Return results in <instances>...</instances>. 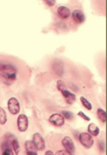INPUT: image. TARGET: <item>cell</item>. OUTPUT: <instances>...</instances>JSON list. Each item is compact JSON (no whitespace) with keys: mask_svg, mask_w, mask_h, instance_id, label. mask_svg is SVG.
<instances>
[{"mask_svg":"<svg viewBox=\"0 0 107 155\" xmlns=\"http://www.w3.org/2000/svg\"><path fill=\"white\" fill-rule=\"evenodd\" d=\"M17 70L10 63L0 62V78L7 83H12L16 79Z\"/></svg>","mask_w":107,"mask_h":155,"instance_id":"1","label":"cell"},{"mask_svg":"<svg viewBox=\"0 0 107 155\" xmlns=\"http://www.w3.org/2000/svg\"><path fill=\"white\" fill-rule=\"evenodd\" d=\"M79 139L81 144L87 149L91 148L94 144L92 136L88 133H81L79 135Z\"/></svg>","mask_w":107,"mask_h":155,"instance_id":"2","label":"cell"},{"mask_svg":"<svg viewBox=\"0 0 107 155\" xmlns=\"http://www.w3.org/2000/svg\"><path fill=\"white\" fill-rule=\"evenodd\" d=\"M8 109L13 115L18 114L20 111V105L19 101L15 97L10 98L8 102Z\"/></svg>","mask_w":107,"mask_h":155,"instance_id":"3","label":"cell"},{"mask_svg":"<svg viewBox=\"0 0 107 155\" xmlns=\"http://www.w3.org/2000/svg\"><path fill=\"white\" fill-rule=\"evenodd\" d=\"M29 126V120L27 116L21 114L17 118V127L20 132H24Z\"/></svg>","mask_w":107,"mask_h":155,"instance_id":"4","label":"cell"},{"mask_svg":"<svg viewBox=\"0 0 107 155\" xmlns=\"http://www.w3.org/2000/svg\"><path fill=\"white\" fill-rule=\"evenodd\" d=\"M32 142L39 151H43L45 148V141L40 133H36L33 136Z\"/></svg>","mask_w":107,"mask_h":155,"instance_id":"5","label":"cell"},{"mask_svg":"<svg viewBox=\"0 0 107 155\" xmlns=\"http://www.w3.org/2000/svg\"><path fill=\"white\" fill-rule=\"evenodd\" d=\"M49 121L55 126L61 127L65 124V118L60 114L54 113L50 116Z\"/></svg>","mask_w":107,"mask_h":155,"instance_id":"6","label":"cell"},{"mask_svg":"<svg viewBox=\"0 0 107 155\" xmlns=\"http://www.w3.org/2000/svg\"><path fill=\"white\" fill-rule=\"evenodd\" d=\"M62 144L67 151H69L71 153L74 152L76 149L75 146L74 142L71 137L69 136L64 137L62 140Z\"/></svg>","mask_w":107,"mask_h":155,"instance_id":"7","label":"cell"},{"mask_svg":"<svg viewBox=\"0 0 107 155\" xmlns=\"http://www.w3.org/2000/svg\"><path fill=\"white\" fill-rule=\"evenodd\" d=\"M61 92L62 93L63 96L68 104L70 105L73 104L76 100V95L74 93L70 92L69 90H67V88L62 90Z\"/></svg>","mask_w":107,"mask_h":155,"instance_id":"8","label":"cell"},{"mask_svg":"<svg viewBox=\"0 0 107 155\" xmlns=\"http://www.w3.org/2000/svg\"><path fill=\"white\" fill-rule=\"evenodd\" d=\"M72 17L75 22L77 24H82L85 20V16L82 11L75 10L72 13Z\"/></svg>","mask_w":107,"mask_h":155,"instance_id":"9","label":"cell"},{"mask_svg":"<svg viewBox=\"0 0 107 155\" xmlns=\"http://www.w3.org/2000/svg\"><path fill=\"white\" fill-rule=\"evenodd\" d=\"M25 145L27 155H38V150L32 141H26Z\"/></svg>","mask_w":107,"mask_h":155,"instance_id":"10","label":"cell"},{"mask_svg":"<svg viewBox=\"0 0 107 155\" xmlns=\"http://www.w3.org/2000/svg\"><path fill=\"white\" fill-rule=\"evenodd\" d=\"M58 14L61 18L63 19L67 18L71 15V11L68 7L66 6H60L57 10Z\"/></svg>","mask_w":107,"mask_h":155,"instance_id":"11","label":"cell"},{"mask_svg":"<svg viewBox=\"0 0 107 155\" xmlns=\"http://www.w3.org/2000/svg\"><path fill=\"white\" fill-rule=\"evenodd\" d=\"M54 72L59 76H62L64 72V65L61 60L56 61L53 64Z\"/></svg>","mask_w":107,"mask_h":155,"instance_id":"12","label":"cell"},{"mask_svg":"<svg viewBox=\"0 0 107 155\" xmlns=\"http://www.w3.org/2000/svg\"><path fill=\"white\" fill-rule=\"evenodd\" d=\"M88 131L90 135L96 137L99 135L100 129L97 125L94 123H90L88 126Z\"/></svg>","mask_w":107,"mask_h":155,"instance_id":"13","label":"cell"},{"mask_svg":"<svg viewBox=\"0 0 107 155\" xmlns=\"http://www.w3.org/2000/svg\"><path fill=\"white\" fill-rule=\"evenodd\" d=\"M97 114L100 120L103 123L106 122V113L105 110L99 108L97 109Z\"/></svg>","mask_w":107,"mask_h":155,"instance_id":"14","label":"cell"},{"mask_svg":"<svg viewBox=\"0 0 107 155\" xmlns=\"http://www.w3.org/2000/svg\"><path fill=\"white\" fill-rule=\"evenodd\" d=\"M7 121V116L5 110L0 107V124L5 125Z\"/></svg>","mask_w":107,"mask_h":155,"instance_id":"15","label":"cell"},{"mask_svg":"<svg viewBox=\"0 0 107 155\" xmlns=\"http://www.w3.org/2000/svg\"><path fill=\"white\" fill-rule=\"evenodd\" d=\"M11 144L15 154L16 155H19L20 151V146L18 140L17 139H13L12 141H11Z\"/></svg>","mask_w":107,"mask_h":155,"instance_id":"16","label":"cell"},{"mask_svg":"<svg viewBox=\"0 0 107 155\" xmlns=\"http://www.w3.org/2000/svg\"><path fill=\"white\" fill-rule=\"evenodd\" d=\"M80 101L83 105L86 108L87 110H91L92 109V105L91 103L84 96H81L80 97Z\"/></svg>","mask_w":107,"mask_h":155,"instance_id":"17","label":"cell"},{"mask_svg":"<svg viewBox=\"0 0 107 155\" xmlns=\"http://www.w3.org/2000/svg\"><path fill=\"white\" fill-rule=\"evenodd\" d=\"M63 116L64 118L67 119L68 120H72L74 118V114L72 112L69 111H62Z\"/></svg>","mask_w":107,"mask_h":155,"instance_id":"18","label":"cell"},{"mask_svg":"<svg viewBox=\"0 0 107 155\" xmlns=\"http://www.w3.org/2000/svg\"><path fill=\"white\" fill-rule=\"evenodd\" d=\"M57 88L58 90L61 92L62 90L66 89L67 86H66V84L65 83V82L63 81L62 80H58L57 82Z\"/></svg>","mask_w":107,"mask_h":155,"instance_id":"19","label":"cell"},{"mask_svg":"<svg viewBox=\"0 0 107 155\" xmlns=\"http://www.w3.org/2000/svg\"><path fill=\"white\" fill-rule=\"evenodd\" d=\"M54 155H72V153H70L66 150H61L57 151Z\"/></svg>","mask_w":107,"mask_h":155,"instance_id":"20","label":"cell"},{"mask_svg":"<svg viewBox=\"0 0 107 155\" xmlns=\"http://www.w3.org/2000/svg\"><path fill=\"white\" fill-rule=\"evenodd\" d=\"M78 115L79 116L81 117L83 119L87 121H90L91 120V118L81 111H79L78 113Z\"/></svg>","mask_w":107,"mask_h":155,"instance_id":"21","label":"cell"},{"mask_svg":"<svg viewBox=\"0 0 107 155\" xmlns=\"http://www.w3.org/2000/svg\"><path fill=\"white\" fill-rule=\"evenodd\" d=\"M2 155H14V153L10 148H7L5 149Z\"/></svg>","mask_w":107,"mask_h":155,"instance_id":"22","label":"cell"},{"mask_svg":"<svg viewBox=\"0 0 107 155\" xmlns=\"http://www.w3.org/2000/svg\"><path fill=\"white\" fill-rule=\"evenodd\" d=\"M45 2L48 6L53 7L55 4L56 1L55 0H46L45 1Z\"/></svg>","mask_w":107,"mask_h":155,"instance_id":"23","label":"cell"},{"mask_svg":"<svg viewBox=\"0 0 107 155\" xmlns=\"http://www.w3.org/2000/svg\"><path fill=\"white\" fill-rule=\"evenodd\" d=\"M99 145H100V150H101L102 151H105V146L104 143V142H101V143L99 144Z\"/></svg>","mask_w":107,"mask_h":155,"instance_id":"24","label":"cell"},{"mask_svg":"<svg viewBox=\"0 0 107 155\" xmlns=\"http://www.w3.org/2000/svg\"><path fill=\"white\" fill-rule=\"evenodd\" d=\"M45 155H54V154L52 151L51 150H48L46 152Z\"/></svg>","mask_w":107,"mask_h":155,"instance_id":"25","label":"cell"}]
</instances>
